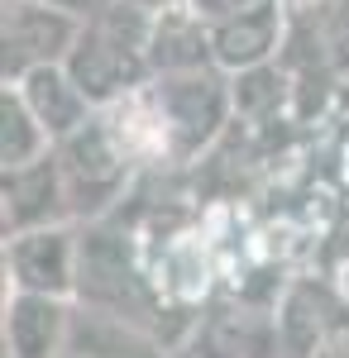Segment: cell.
Listing matches in <instances>:
<instances>
[{"label": "cell", "mask_w": 349, "mask_h": 358, "mask_svg": "<svg viewBox=\"0 0 349 358\" xmlns=\"http://www.w3.org/2000/svg\"><path fill=\"white\" fill-rule=\"evenodd\" d=\"M67 334H72L67 296L15 292L5 301V349H10V358H62Z\"/></svg>", "instance_id": "52a82bcc"}, {"label": "cell", "mask_w": 349, "mask_h": 358, "mask_svg": "<svg viewBox=\"0 0 349 358\" xmlns=\"http://www.w3.org/2000/svg\"><path fill=\"white\" fill-rule=\"evenodd\" d=\"M81 248L77 234L62 224H39L25 234H10L5 244V273L15 292H43V296H72L77 292Z\"/></svg>", "instance_id": "5b68a950"}, {"label": "cell", "mask_w": 349, "mask_h": 358, "mask_svg": "<svg viewBox=\"0 0 349 358\" xmlns=\"http://www.w3.org/2000/svg\"><path fill=\"white\" fill-rule=\"evenodd\" d=\"M77 292H81V296H91L96 306H110V310L139 306V287H135V273H130L125 253H120L115 244H101V234L81 244Z\"/></svg>", "instance_id": "8fae6325"}, {"label": "cell", "mask_w": 349, "mask_h": 358, "mask_svg": "<svg viewBox=\"0 0 349 358\" xmlns=\"http://www.w3.org/2000/svg\"><path fill=\"white\" fill-rule=\"evenodd\" d=\"M282 91H287L282 72L268 67V62H259V67H244L240 72V82H235V106H240L244 115H264L282 101Z\"/></svg>", "instance_id": "9a60e30c"}, {"label": "cell", "mask_w": 349, "mask_h": 358, "mask_svg": "<svg viewBox=\"0 0 349 358\" xmlns=\"http://www.w3.org/2000/svg\"><path fill=\"white\" fill-rule=\"evenodd\" d=\"M311 358H349V325H335V330H330V339H325Z\"/></svg>", "instance_id": "ac0fdd59"}, {"label": "cell", "mask_w": 349, "mask_h": 358, "mask_svg": "<svg viewBox=\"0 0 349 358\" xmlns=\"http://www.w3.org/2000/svg\"><path fill=\"white\" fill-rule=\"evenodd\" d=\"M48 148H53V138L39 124V115L29 110L25 91L15 82H5V91H0V172H5V167L34 163V158H43Z\"/></svg>", "instance_id": "5bb4252c"}, {"label": "cell", "mask_w": 349, "mask_h": 358, "mask_svg": "<svg viewBox=\"0 0 349 358\" xmlns=\"http://www.w3.org/2000/svg\"><path fill=\"white\" fill-rule=\"evenodd\" d=\"M57 163H62V182H67V201L81 210H101L106 201L120 196L125 177H130V153L106 124V115H91L81 129L57 138Z\"/></svg>", "instance_id": "7a4b0ae2"}, {"label": "cell", "mask_w": 349, "mask_h": 358, "mask_svg": "<svg viewBox=\"0 0 349 358\" xmlns=\"http://www.w3.org/2000/svg\"><path fill=\"white\" fill-rule=\"evenodd\" d=\"M139 5H149V10H163V5H177V0H139Z\"/></svg>", "instance_id": "d6986e66"}, {"label": "cell", "mask_w": 349, "mask_h": 358, "mask_svg": "<svg viewBox=\"0 0 349 358\" xmlns=\"http://www.w3.org/2000/svg\"><path fill=\"white\" fill-rule=\"evenodd\" d=\"M215 62L211 53V24L191 10V0L153 10V38H149V67L153 72H191Z\"/></svg>", "instance_id": "9c48e42d"}, {"label": "cell", "mask_w": 349, "mask_h": 358, "mask_svg": "<svg viewBox=\"0 0 349 358\" xmlns=\"http://www.w3.org/2000/svg\"><path fill=\"white\" fill-rule=\"evenodd\" d=\"M20 91H25L29 110L39 115V124L48 129V138H67L72 129H81L91 115H96V106H91V96L77 86V77L67 72V62H48V67H34V72H25L20 77Z\"/></svg>", "instance_id": "ba28073f"}, {"label": "cell", "mask_w": 349, "mask_h": 358, "mask_svg": "<svg viewBox=\"0 0 349 358\" xmlns=\"http://www.w3.org/2000/svg\"><path fill=\"white\" fill-rule=\"evenodd\" d=\"M278 325H282V349H287V354H292V358H311L325 339H330V330H335V315H330L325 292H321V287H311V282L292 287L287 301H282Z\"/></svg>", "instance_id": "4fadbf2b"}, {"label": "cell", "mask_w": 349, "mask_h": 358, "mask_svg": "<svg viewBox=\"0 0 349 358\" xmlns=\"http://www.w3.org/2000/svg\"><path fill=\"white\" fill-rule=\"evenodd\" d=\"M0 201H5V239L39 229V224H57V215L72 201H67L62 163H57L53 148L25 167H5L0 172Z\"/></svg>", "instance_id": "8992f818"}, {"label": "cell", "mask_w": 349, "mask_h": 358, "mask_svg": "<svg viewBox=\"0 0 349 358\" xmlns=\"http://www.w3.org/2000/svg\"><path fill=\"white\" fill-rule=\"evenodd\" d=\"M86 20L57 10L48 0H5V24H0V48H5V82H20L34 67L67 62L72 43Z\"/></svg>", "instance_id": "277c9868"}, {"label": "cell", "mask_w": 349, "mask_h": 358, "mask_svg": "<svg viewBox=\"0 0 349 358\" xmlns=\"http://www.w3.org/2000/svg\"><path fill=\"white\" fill-rule=\"evenodd\" d=\"M158 106H163V124H167V148L177 153H196L206 148L220 124L225 110L235 101V91H225V82L215 77L211 67H191V72H163L158 82Z\"/></svg>", "instance_id": "3957f363"}, {"label": "cell", "mask_w": 349, "mask_h": 358, "mask_svg": "<svg viewBox=\"0 0 349 358\" xmlns=\"http://www.w3.org/2000/svg\"><path fill=\"white\" fill-rule=\"evenodd\" d=\"M268 5H278V0H191V10H196L206 24L235 20V15H254V10H268Z\"/></svg>", "instance_id": "2e32d148"}, {"label": "cell", "mask_w": 349, "mask_h": 358, "mask_svg": "<svg viewBox=\"0 0 349 358\" xmlns=\"http://www.w3.org/2000/svg\"><path fill=\"white\" fill-rule=\"evenodd\" d=\"M278 38H282V15H278V5L254 10V15H235V20H215L211 24L215 67H230V72L259 67V62L273 57Z\"/></svg>", "instance_id": "30bf717a"}, {"label": "cell", "mask_w": 349, "mask_h": 358, "mask_svg": "<svg viewBox=\"0 0 349 358\" xmlns=\"http://www.w3.org/2000/svg\"><path fill=\"white\" fill-rule=\"evenodd\" d=\"M215 358H273L282 349V325L264 315V310H249V306H230L211 320L206 334Z\"/></svg>", "instance_id": "7c38bea8"}, {"label": "cell", "mask_w": 349, "mask_h": 358, "mask_svg": "<svg viewBox=\"0 0 349 358\" xmlns=\"http://www.w3.org/2000/svg\"><path fill=\"white\" fill-rule=\"evenodd\" d=\"M48 5L67 10V15H77V20H96V15H101V10H110L115 0H48Z\"/></svg>", "instance_id": "e0dca14e"}, {"label": "cell", "mask_w": 349, "mask_h": 358, "mask_svg": "<svg viewBox=\"0 0 349 358\" xmlns=\"http://www.w3.org/2000/svg\"><path fill=\"white\" fill-rule=\"evenodd\" d=\"M149 38H153V10L139 0H115L96 20H86L67 53V72L91 96V106H110L125 91L144 82L149 67Z\"/></svg>", "instance_id": "6da1fadb"}]
</instances>
